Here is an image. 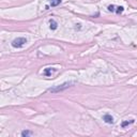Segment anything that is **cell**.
Instances as JSON below:
<instances>
[{
    "mask_svg": "<svg viewBox=\"0 0 137 137\" xmlns=\"http://www.w3.org/2000/svg\"><path fill=\"white\" fill-rule=\"evenodd\" d=\"M75 84H76L75 81H67V82H63V84H61V85L55 86V87H53V88H49L48 91L52 92V93H58L60 91H62V90H64V89H67L68 87H71V86L75 85Z\"/></svg>",
    "mask_w": 137,
    "mask_h": 137,
    "instance_id": "6da1fadb",
    "label": "cell"
},
{
    "mask_svg": "<svg viewBox=\"0 0 137 137\" xmlns=\"http://www.w3.org/2000/svg\"><path fill=\"white\" fill-rule=\"evenodd\" d=\"M27 43V40L25 38H17L12 41V46L15 48H21Z\"/></svg>",
    "mask_w": 137,
    "mask_h": 137,
    "instance_id": "7a4b0ae2",
    "label": "cell"
},
{
    "mask_svg": "<svg viewBox=\"0 0 137 137\" xmlns=\"http://www.w3.org/2000/svg\"><path fill=\"white\" fill-rule=\"evenodd\" d=\"M103 120L106 122V123H109V124H113L114 123V118L110 116V115H105L103 117Z\"/></svg>",
    "mask_w": 137,
    "mask_h": 137,
    "instance_id": "3957f363",
    "label": "cell"
},
{
    "mask_svg": "<svg viewBox=\"0 0 137 137\" xmlns=\"http://www.w3.org/2000/svg\"><path fill=\"white\" fill-rule=\"evenodd\" d=\"M49 25H50V29H52V30H56L57 29V26H58V24L55 21V19H50Z\"/></svg>",
    "mask_w": 137,
    "mask_h": 137,
    "instance_id": "277c9868",
    "label": "cell"
},
{
    "mask_svg": "<svg viewBox=\"0 0 137 137\" xmlns=\"http://www.w3.org/2000/svg\"><path fill=\"white\" fill-rule=\"evenodd\" d=\"M54 71H55V68H45V71H44V74L46 75V76H49V75L52 74Z\"/></svg>",
    "mask_w": 137,
    "mask_h": 137,
    "instance_id": "5b68a950",
    "label": "cell"
},
{
    "mask_svg": "<svg viewBox=\"0 0 137 137\" xmlns=\"http://www.w3.org/2000/svg\"><path fill=\"white\" fill-rule=\"evenodd\" d=\"M61 3V0H50V5L52 6H57Z\"/></svg>",
    "mask_w": 137,
    "mask_h": 137,
    "instance_id": "8992f818",
    "label": "cell"
},
{
    "mask_svg": "<svg viewBox=\"0 0 137 137\" xmlns=\"http://www.w3.org/2000/svg\"><path fill=\"white\" fill-rule=\"evenodd\" d=\"M32 135V132L30 131H23L21 132V136L23 137H28V136H31Z\"/></svg>",
    "mask_w": 137,
    "mask_h": 137,
    "instance_id": "52a82bcc",
    "label": "cell"
},
{
    "mask_svg": "<svg viewBox=\"0 0 137 137\" xmlns=\"http://www.w3.org/2000/svg\"><path fill=\"white\" fill-rule=\"evenodd\" d=\"M134 122V120H128V121H124V122H122V128H124V127H127V125H129V124H131V123H133Z\"/></svg>",
    "mask_w": 137,
    "mask_h": 137,
    "instance_id": "ba28073f",
    "label": "cell"
},
{
    "mask_svg": "<svg viewBox=\"0 0 137 137\" xmlns=\"http://www.w3.org/2000/svg\"><path fill=\"white\" fill-rule=\"evenodd\" d=\"M123 8H122V6H116V10H115V12L116 13H118V14H120V13H122L123 12Z\"/></svg>",
    "mask_w": 137,
    "mask_h": 137,
    "instance_id": "9c48e42d",
    "label": "cell"
},
{
    "mask_svg": "<svg viewBox=\"0 0 137 137\" xmlns=\"http://www.w3.org/2000/svg\"><path fill=\"white\" fill-rule=\"evenodd\" d=\"M108 10H109L110 12H115V10H116V6H115V5H108Z\"/></svg>",
    "mask_w": 137,
    "mask_h": 137,
    "instance_id": "30bf717a",
    "label": "cell"
}]
</instances>
